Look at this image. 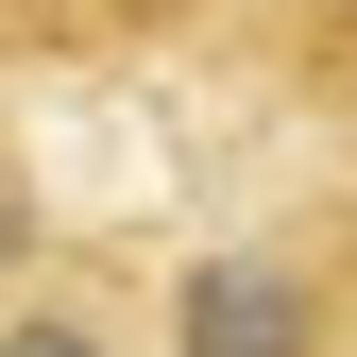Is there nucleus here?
I'll return each mask as SVG.
<instances>
[{
  "label": "nucleus",
  "instance_id": "nucleus-1",
  "mask_svg": "<svg viewBox=\"0 0 357 357\" xmlns=\"http://www.w3.org/2000/svg\"><path fill=\"white\" fill-rule=\"evenodd\" d=\"M153 357H357V238L324 204H255L153 273Z\"/></svg>",
  "mask_w": 357,
  "mask_h": 357
},
{
  "label": "nucleus",
  "instance_id": "nucleus-2",
  "mask_svg": "<svg viewBox=\"0 0 357 357\" xmlns=\"http://www.w3.org/2000/svg\"><path fill=\"white\" fill-rule=\"evenodd\" d=\"M0 357H153V273L52 238L17 289H0Z\"/></svg>",
  "mask_w": 357,
  "mask_h": 357
},
{
  "label": "nucleus",
  "instance_id": "nucleus-3",
  "mask_svg": "<svg viewBox=\"0 0 357 357\" xmlns=\"http://www.w3.org/2000/svg\"><path fill=\"white\" fill-rule=\"evenodd\" d=\"M221 68L273 85V102H340V119H357V0H238Z\"/></svg>",
  "mask_w": 357,
  "mask_h": 357
},
{
  "label": "nucleus",
  "instance_id": "nucleus-4",
  "mask_svg": "<svg viewBox=\"0 0 357 357\" xmlns=\"http://www.w3.org/2000/svg\"><path fill=\"white\" fill-rule=\"evenodd\" d=\"M34 255H52V170H34V137L0 119V289H17Z\"/></svg>",
  "mask_w": 357,
  "mask_h": 357
},
{
  "label": "nucleus",
  "instance_id": "nucleus-5",
  "mask_svg": "<svg viewBox=\"0 0 357 357\" xmlns=\"http://www.w3.org/2000/svg\"><path fill=\"white\" fill-rule=\"evenodd\" d=\"M340 238H357V170H340Z\"/></svg>",
  "mask_w": 357,
  "mask_h": 357
}]
</instances>
